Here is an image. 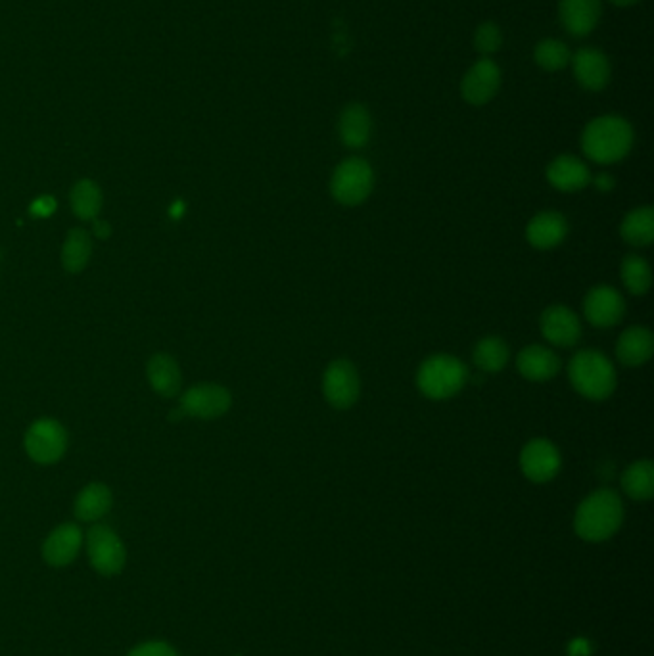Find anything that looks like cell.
Returning <instances> with one entry per match:
<instances>
[{
	"instance_id": "obj_28",
	"label": "cell",
	"mask_w": 654,
	"mask_h": 656,
	"mask_svg": "<svg viewBox=\"0 0 654 656\" xmlns=\"http://www.w3.org/2000/svg\"><path fill=\"white\" fill-rule=\"evenodd\" d=\"M622 488L635 501H647L654 493V467L651 461H635L622 476Z\"/></svg>"
},
{
	"instance_id": "obj_19",
	"label": "cell",
	"mask_w": 654,
	"mask_h": 656,
	"mask_svg": "<svg viewBox=\"0 0 654 656\" xmlns=\"http://www.w3.org/2000/svg\"><path fill=\"white\" fill-rule=\"evenodd\" d=\"M516 365H518L520 375L532 382L551 380L561 371V359L557 357V353L551 352L549 348L538 346V344L526 346L522 352L518 353Z\"/></svg>"
},
{
	"instance_id": "obj_31",
	"label": "cell",
	"mask_w": 654,
	"mask_h": 656,
	"mask_svg": "<svg viewBox=\"0 0 654 656\" xmlns=\"http://www.w3.org/2000/svg\"><path fill=\"white\" fill-rule=\"evenodd\" d=\"M503 45V33L499 29V25L493 22H484V24L476 27L474 33V48L484 56L490 58L491 54H495Z\"/></svg>"
},
{
	"instance_id": "obj_7",
	"label": "cell",
	"mask_w": 654,
	"mask_h": 656,
	"mask_svg": "<svg viewBox=\"0 0 654 656\" xmlns=\"http://www.w3.org/2000/svg\"><path fill=\"white\" fill-rule=\"evenodd\" d=\"M87 553L94 570L102 576H116L127 563L123 541L110 526L94 524L87 534Z\"/></svg>"
},
{
	"instance_id": "obj_18",
	"label": "cell",
	"mask_w": 654,
	"mask_h": 656,
	"mask_svg": "<svg viewBox=\"0 0 654 656\" xmlns=\"http://www.w3.org/2000/svg\"><path fill=\"white\" fill-rule=\"evenodd\" d=\"M568 235V223L557 211L538 213L526 227V240L538 250H551L559 246Z\"/></svg>"
},
{
	"instance_id": "obj_14",
	"label": "cell",
	"mask_w": 654,
	"mask_h": 656,
	"mask_svg": "<svg viewBox=\"0 0 654 656\" xmlns=\"http://www.w3.org/2000/svg\"><path fill=\"white\" fill-rule=\"evenodd\" d=\"M541 332L553 346L570 348L578 344L582 336V325L578 315L564 305H551L541 315Z\"/></svg>"
},
{
	"instance_id": "obj_1",
	"label": "cell",
	"mask_w": 654,
	"mask_h": 656,
	"mask_svg": "<svg viewBox=\"0 0 654 656\" xmlns=\"http://www.w3.org/2000/svg\"><path fill=\"white\" fill-rule=\"evenodd\" d=\"M633 146V127L620 116L591 119L582 133V150L597 164L610 165L624 160Z\"/></svg>"
},
{
	"instance_id": "obj_16",
	"label": "cell",
	"mask_w": 654,
	"mask_h": 656,
	"mask_svg": "<svg viewBox=\"0 0 654 656\" xmlns=\"http://www.w3.org/2000/svg\"><path fill=\"white\" fill-rule=\"evenodd\" d=\"M603 14L601 0H559L561 24L574 37H587L595 31Z\"/></svg>"
},
{
	"instance_id": "obj_13",
	"label": "cell",
	"mask_w": 654,
	"mask_h": 656,
	"mask_svg": "<svg viewBox=\"0 0 654 656\" xmlns=\"http://www.w3.org/2000/svg\"><path fill=\"white\" fill-rule=\"evenodd\" d=\"M626 302L622 294L610 286H597L587 292L584 313L593 327L608 328L618 325L624 317Z\"/></svg>"
},
{
	"instance_id": "obj_32",
	"label": "cell",
	"mask_w": 654,
	"mask_h": 656,
	"mask_svg": "<svg viewBox=\"0 0 654 656\" xmlns=\"http://www.w3.org/2000/svg\"><path fill=\"white\" fill-rule=\"evenodd\" d=\"M127 656H179V653L165 641H146Z\"/></svg>"
},
{
	"instance_id": "obj_10",
	"label": "cell",
	"mask_w": 654,
	"mask_h": 656,
	"mask_svg": "<svg viewBox=\"0 0 654 656\" xmlns=\"http://www.w3.org/2000/svg\"><path fill=\"white\" fill-rule=\"evenodd\" d=\"M501 87V70L491 58H480L470 66L461 81V96L470 106H484Z\"/></svg>"
},
{
	"instance_id": "obj_9",
	"label": "cell",
	"mask_w": 654,
	"mask_h": 656,
	"mask_svg": "<svg viewBox=\"0 0 654 656\" xmlns=\"http://www.w3.org/2000/svg\"><path fill=\"white\" fill-rule=\"evenodd\" d=\"M361 384L357 369L348 359L332 361L323 376V394L334 409H350L359 399Z\"/></svg>"
},
{
	"instance_id": "obj_15",
	"label": "cell",
	"mask_w": 654,
	"mask_h": 656,
	"mask_svg": "<svg viewBox=\"0 0 654 656\" xmlns=\"http://www.w3.org/2000/svg\"><path fill=\"white\" fill-rule=\"evenodd\" d=\"M83 545V532L77 524L66 522L54 528L43 543V559L54 568H64L73 563Z\"/></svg>"
},
{
	"instance_id": "obj_26",
	"label": "cell",
	"mask_w": 654,
	"mask_h": 656,
	"mask_svg": "<svg viewBox=\"0 0 654 656\" xmlns=\"http://www.w3.org/2000/svg\"><path fill=\"white\" fill-rule=\"evenodd\" d=\"M70 202L81 221H93L102 210V190L91 179H81L71 188Z\"/></svg>"
},
{
	"instance_id": "obj_11",
	"label": "cell",
	"mask_w": 654,
	"mask_h": 656,
	"mask_svg": "<svg viewBox=\"0 0 654 656\" xmlns=\"http://www.w3.org/2000/svg\"><path fill=\"white\" fill-rule=\"evenodd\" d=\"M561 453L549 440L536 438L528 442L520 453V469L524 476L536 484L551 482L561 470Z\"/></svg>"
},
{
	"instance_id": "obj_29",
	"label": "cell",
	"mask_w": 654,
	"mask_h": 656,
	"mask_svg": "<svg viewBox=\"0 0 654 656\" xmlns=\"http://www.w3.org/2000/svg\"><path fill=\"white\" fill-rule=\"evenodd\" d=\"M620 277L628 292L633 296H643L649 292L653 284V273L649 263L639 256H628L622 261L620 267Z\"/></svg>"
},
{
	"instance_id": "obj_30",
	"label": "cell",
	"mask_w": 654,
	"mask_h": 656,
	"mask_svg": "<svg viewBox=\"0 0 654 656\" xmlns=\"http://www.w3.org/2000/svg\"><path fill=\"white\" fill-rule=\"evenodd\" d=\"M572 52L559 39H541L534 48V62L549 73L561 71L570 64Z\"/></svg>"
},
{
	"instance_id": "obj_2",
	"label": "cell",
	"mask_w": 654,
	"mask_h": 656,
	"mask_svg": "<svg viewBox=\"0 0 654 656\" xmlns=\"http://www.w3.org/2000/svg\"><path fill=\"white\" fill-rule=\"evenodd\" d=\"M624 520V505L618 493L599 490L587 495L574 516L576 534L585 541L612 538Z\"/></svg>"
},
{
	"instance_id": "obj_6",
	"label": "cell",
	"mask_w": 654,
	"mask_h": 656,
	"mask_svg": "<svg viewBox=\"0 0 654 656\" xmlns=\"http://www.w3.org/2000/svg\"><path fill=\"white\" fill-rule=\"evenodd\" d=\"M68 449V432L54 419L33 422L25 434V451L39 465L58 463Z\"/></svg>"
},
{
	"instance_id": "obj_33",
	"label": "cell",
	"mask_w": 654,
	"mask_h": 656,
	"mask_svg": "<svg viewBox=\"0 0 654 656\" xmlns=\"http://www.w3.org/2000/svg\"><path fill=\"white\" fill-rule=\"evenodd\" d=\"M591 181H593V185L597 187V190H601V192H610L614 188V179L608 173H601Z\"/></svg>"
},
{
	"instance_id": "obj_5",
	"label": "cell",
	"mask_w": 654,
	"mask_h": 656,
	"mask_svg": "<svg viewBox=\"0 0 654 656\" xmlns=\"http://www.w3.org/2000/svg\"><path fill=\"white\" fill-rule=\"evenodd\" d=\"M374 187L373 167L363 158H348L338 165L330 179V192L342 206L365 202Z\"/></svg>"
},
{
	"instance_id": "obj_20",
	"label": "cell",
	"mask_w": 654,
	"mask_h": 656,
	"mask_svg": "<svg viewBox=\"0 0 654 656\" xmlns=\"http://www.w3.org/2000/svg\"><path fill=\"white\" fill-rule=\"evenodd\" d=\"M146 375L150 380V386L156 394L164 398H175L181 392L183 386V375L177 365V361L167 353H156L150 357Z\"/></svg>"
},
{
	"instance_id": "obj_4",
	"label": "cell",
	"mask_w": 654,
	"mask_h": 656,
	"mask_svg": "<svg viewBox=\"0 0 654 656\" xmlns=\"http://www.w3.org/2000/svg\"><path fill=\"white\" fill-rule=\"evenodd\" d=\"M468 382L467 365L453 355L428 357L417 373V386L426 398L449 399L457 396Z\"/></svg>"
},
{
	"instance_id": "obj_23",
	"label": "cell",
	"mask_w": 654,
	"mask_h": 656,
	"mask_svg": "<svg viewBox=\"0 0 654 656\" xmlns=\"http://www.w3.org/2000/svg\"><path fill=\"white\" fill-rule=\"evenodd\" d=\"M114 497L106 484L93 482L87 488H83L75 499V516L81 522H96L102 516L108 515L112 509Z\"/></svg>"
},
{
	"instance_id": "obj_34",
	"label": "cell",
	"mask_w": 654,
	"mask_h": 656,
	"mask_svg": "<svg viewBox=\"0 0 654 656\" xmlns=\"http://www.w3.org/2000/svg\"><path fill=\"white\" fill-rule=\"evenodd\" d=\"M608 2L614 4V6H620V8H628V6H633V4H637L641 0H608Z\"/></svg>"
},
{
	"instance_id": "obj_3",
	"label": "cell",
	"mask_w": 654,
	"mask_h": 656,
	"mask_svg": "<svg viewBox=\"0 0 654 656\" xmlns=\"http://www.w3.org/2000/svg\"><path fill=\"white\" fill-rule=\"evenodd\" d=\"M568 376L574 390L587 399H607L616 388V371L607 355L595 350L576 353L570 361Z\"/></svg>"
},
{
	"instance_id": "obj_22",
	"label": "cell",
	"mask_w": 654,
	"mask_h": 656,
	"mask_svg": "<svg viewBox=\"0 0 654 656\" xmlns=\"http://www.w3.org/2000/svg\"><path fill=\"white\" fill-rule=\"evenodd\" d=\"M654 352V338L647 327H630L624 330L616 344L618 359L628 367L645 365Z\"/></svg>"
},
{
	"instance_id": "obj_25",
	"label": "cell",
	"mask_w": 654,
	"mask_h": 656,
	"mask_svg": "<svg viewBox=\"0 0 654 656\" xmlns=\"http://www.w3.org/2000/svg\"><path fill=\"white\" fill-rule=\"evenodd\" d=\"M93 256V238L85 229H71L62 248V263L70 273H81Z\"/></svg>"
},
{
	"instance_id": "obj_24",
	"label": "cell",
	"mask_w": 654,
	"mask_h": 656,
	"mask_svg": "<svg viewBox=\"0 0 654 656\" xmlns=\"http://www.w3.org/2000/svg\"><path fill=\"white\" fill-rule=\"evenodd\" d=\"M620 235L631 246H649L654 240L653 208H637L630 211L620 225Z\"/></svg>"
},
{
	"instance_id": "obj_21",
	"label": "cell",
	"mask_w": 654,
	"mask_h": 656,
	"mask_svg": "<svg viewBox=\"0 0 654 656\" xmlns=\"http://www.w3.org/2000/svg\"><path fill=\"white\" fill-rule=\"evenodd\" d=\"M373 131V119L363 104H350L342 110L338 119L340 141L348 148H363Z\"/></svg>"
},
{
	"instance_id": "obj_12",
	"label": "cell",
	"mask_w": 654,
	"mask_h": 656,
	"mask_svg": "<svg viewBox=\"0 0 654 656\" xmlns=\"http://www.w3.org/2000/svg\"><path fill=\"white\" fill-rule=\"evenodd\" d=\"M576 81L589 93H599L610 83V60L599 48L585 47L576 50L570 58Z\"/></svg>"
},
{
	"instance_id": "obj_8",
	"label": "cell",
	"mask_w": 654,
	"mask_h": 656,
	"mask_svg": "<svg viewBox=\"0 0 654 656\" xmlns=\"http://www.w3.org/2000/svg\"><path fill=\"white\" fill-rule=\"evenodd\" d=\"M233 405L231 392L219 384H196L188 388L181 398V409L190 417L213 421L223 417Z\"/></svg>"
},
{
	"instance_id": "obj_27",
	"label": "cell",
	"mask_w": 654,
	"mask_h": 656,
	"mask_svg": "<svg viewBox=\"0 0 654 656\" xmlns=\"http://www.w3.org/2000/svg\"><path fill=\"white\" fill-rule=\"evenodd\" d=\"M509 346L501 340V338H482L476 348H474V365L482 371V373H499L507 363H509Z\"/></svg>"
},
{
	"instance_id": "obj_17",
	"label": "cell",
	"mask_w": 654,
	"mask_h": 656,
	"mask_svg": "<svg viewBox=\"0 0 654 656\" xmlns=\"http://www.w3.org/2000/svg\"><path fill=\"white\" fill-rule=\"evenodd\" d=\"M547 181L562 192H578L591 183V171L580 158L562 154L547 167Z\"/></svg>"
}]
</instances>
